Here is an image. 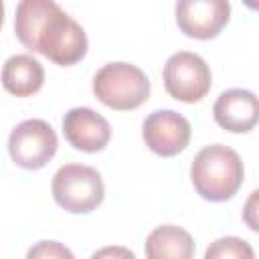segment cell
<instances>
[{
	"instance_id": "obj_1",
	"label": "cell",
	"mask_w": 259,
	"mask_h": 259,
	"mask_svg": "<svg viewBox=\"0 0 259 259\" xmlns=\"http://www.w3.org/2000/svg\"><path fill=\"white\" fill-rule=\"evenodd\" d=\"M14 30L28 51L63 67L79 63L87 53L83 26L53 0H22L16 6Z\"/></svg>"
},
{
	"instance_id": "obj_15",
	"label": "cell",
	"mask_w": 259,
	"mask_h": 259,
	"mask_svg": "<svg viewBox=\"0 0 259 259\" xmlns=\"http://www.w3.org/2000/svg\"><path fill=\"white\" fill-rule=\"evenodd\" d=\"M91 259H136V255L123 245H107V247L97 249L91 255Z\"/></svg>"
},
{
	"instance_id": "obj_8",
	"label": "cell",
	"mask_w": 259,
	"mask_h": 259,
	"mask_svg": "<svg viewBox=\"0 0 259 259\" xmlns=\"http://www.w3.org/2000/svg\"><path fill=\"white\" fill-rule=\"evenodd\" d=\"M231 4L225 0H182L176 4L178 28L190 38H214L229 22Z\"/></svg>"
},
{
	"instance_id": "obj_12",
	"label": "cell",
	"mask_w": 259,
	"mask_h": 259,
	"mask_svg": "<svg viewBox=\"0 0 259 259\" xmlns=\"http://www.w3.org/2000/svg\"><path fill=\"white\" fill-rule=\"evenodd\" d=\"M45 83V69L32 55H12L2 67V85L16 97L34 95Z\"/></svg>"
},
{
	"instance_id": "obj_13",
	"label": "cell",
	"mask_w": 259,
	"mask_h": 259,
	"mask_svg": "<svg viewBox=\"0 0 259 259\" xmlns=\"http://www.w3.org/2000/svg\"><path fill=\"white\" fill-rule=\"evenodd\" d=\"M204 259H255V251L241 237H221L206 247Z\"/></svg>"
},
{
	"instance_id": "obj_10",
	"label": "cell",
	"mask_w": 259,
	"mask_h": 259,
	"mask_svg": "<svg viewBox=\"0 0 259 259\" xmlns=\"http://www.w3.org/2000/svg\"><path fill=\"white\" fill-rule=\"evenodd\" d=\"M214 121L233 134H247L259 119V101L249 89H227L212 105Z\"/></svg>"
},
{
	"instance_id": "obj_14",
	"label": "cell",
	"mask_w": 259,
	"mask_h": 259,
	"mask_svg": "<svg viewBox=\"0 0 259 259\" xmlns=\"http://www.w3.org/2000/svg\"><path fill=\"white\" fill-rule=\"evenodd\" d=\"M26 259H75V255L59 241H38L26 251Z\"/></svg>"
},
{
	"instance_id": "obj_6",
	"label": "cell",
	"mask_w": 259,
	"mask_h": 259,
	"mask_svg": "<svg viewBox=\"0 0 259 259\" xmlns=\"http://www.w3.org/2000/svg\"><path fill=\"white\" fill-rule=\"evenodd\" d=\"M57 134L45 119H24L8 136V154L24 170H38L57 154Z\"/></svg>"
},
{
	"instance_id": "obj_16",
	"label": "cell",
	"mask_w": 259,
	"mask_h": 259,
	"mask_svg": "<svg viewBox=\"0 0 259 259\" xmlns=\"http://www.w3.org/2000/svg\"><path fill=\"white\" fill-rule=\"evenodd\" d=\"M2 22H4V4L0 2V26H2Z\"/></svg>"
},
{
	"instance_id": "obj_3",
	"label": "cell",
	"mask_w": 259,
	"mask_h": 259,
	"mask_svg": "<svg viewBox=\"0 0 259 259\" xmlns=\"http://www.w3.org/2000/svg\"><path fill=\"white\" fill-rule=\"evenodd\" d=\"M93 93L103 105L115 111H130L148 101L150 81L138 65L115 61L93 75Z\"/></svg>"
},
{
	"instance_id": "obj_7",
	"label": "cell",
	"mask_w": 259,
	"mask_h": 259,
	"mask_svg": "<svg viewBox=\"0 0 259 259\" xmlns=\"http://www.w3.org/2000/svg\"><path fill=\"white\" fill-rule=\"evenodd\" d=\"M190 121L174 109L152 111L142 123V138L146 146L164 158L180 154L190 142Z\"/></svg>"
},
{
	"instance_id": "obj_4",
	"label": "cell",
	"mask_w": 259,
	"mask_h": 259,
	"mask_svg": "<svg viewBox=\"0 0 259 259\" xmlns=\"http://www.w3.org/2000/svg\"><path fill=\"white\" fill-rule=\"evenodd\" d=\"M53 198L67 212L85 214L95 210L105 196L101 174L85 164H65L53 176Z\"/></svg>"
},
{
	"instance_id": "obj_5",
	"label": "cell",
	"mask_w": 259,
	"mask_h": 259,
	"mask_svg": "<svg viewBox=\"0 0 259 259\" xmlns=\"http://www.w3.org/2000/svg\"><path fill=\"white\" fill-rule=\"evenodd\" d=\"M162 77L168 95L182 103L200 101L212 85V75L206 61L190 51H178L170 55Z\"/></svg>"
},
{
	"instance_id": "obj_2",
	"label": "cell",
	"mask_w": 259,
	"mask_h": 259,
	"mask_svg": "<svg viewBox=\"0 0 259 259\" xmlns=\"http://www.w3.org/2000/svg\"><path fill=\"white\" fill-rule=\"evenodd\" d=\"M245 178L241 156L223 144L204 146L190 164L194 190L210 202H223L237 194Z\"/></svg>"
},
{
	"instance_id": "obj_11",
	"label": "cell",
	"mask_w": 259,
	"mask_h": 259,
	"mask_svg": "<svg viewBox=\"0 0 259 259\" xmlns=\"http://www.w3.org/2000/svg\"><path fill=\"white\" fill-rule=\"evenodd\" d=\"M146 259H192L196 245L192 235L176 225H160L146 237Z\"/></svg>"
},
{
	"instance_id": "obj_9",
	"label": "cell",
	"mask_w": 259,
	"mask_h": 259,
	"mask_svg": "<svg viewBox=\"0 0 259 259\" xmlns=\"http://www.w3.org/2000/svg\"><path fill=\"white\" fill-rule=\"evenodd\" d=\"M63 134L75 150L91 154L101 152L107 146L111 138V125L91 107H73L63 117Z\"/></svg>"
}]
</instances>
